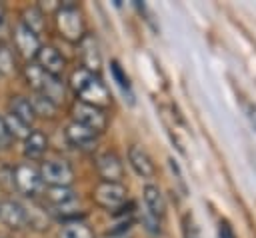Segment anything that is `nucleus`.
Returning <instances> with one entry per match:
<instances>
[{"label": "nucleus", "mask_w": 256, "mask_h": 238, "mask_svg": "<svg viewBox=\"0 0 256 238\" xmlns=\"http://www.w3.org/2000/svg\"><path fill=\"white\" fill-rule=\"evenodd\" d=\"M60 238H94V234L90 232L88 226L80 222H70L60 230Z\"/></svg>", "instance_id": "nucleus-21"}, {"label": "nucleus", "mask_w": 256, "mask_h": 238, "mask_svg": "<svg viewBox=\"0 0 256 238\" xmlns=\"http://www.w3.org/2000/svg\"><path fill=\"white\" fill-rule=\"evenodd\" d=\"M94 200L102 208L114 210L126 202V188L120 182H100L94 190Z\"/></svg>", "instance_id": "nucleus-7"}, {"label": "nucleus", "mask_w": 256, "mask_h": 238, "mask_svg": "<svg viewBox=\"0 0 256 238\" xmlns=\"http://www.w3.org/2000/svg\"><path fill=\"white\" fill-rule=\"evenodd\" d=\"M10 142H12V136H10V132L4 124V118L0 116V148H6Z\"/></svg>", "instance_id": "nucleus-27"}, {"label": "nucleus", "mask_w": 256, "mask_h": 238, "mask_svg": "<svg viewBox=\"0 0 256 238\" xmlns=\"http://www.w3.org/2000/svg\"><path fill=\"white\" fill-rule=\"evenodd\" d=\"M72 116H74L76 124L92 130L94 134L102 132L106 128V114L96 106H90V104H84V102H76L72 106Z\"/></svg>", "instance_id": "nucleus-5"}, {"label": "nucleus", "mask_w": 256, "mask_h": 238, "mask_svg": "<svg viewBox=\"0 0 256 238\" xmlns=\"http://www.w3.org/2000/svg\"><path fill=\"white\" fill-rule=\"evenodd\" d=\"M66 138H68L70 144H74L78 148H84V150H88L96 144V134L92 130L76 124V122H70L66 126Z\"/></svg>", "instance_id": "nucleus-13"}, {"label": "nucleus", "mask_w": 256, "mask_h": 238, "mask_svg": "<svg viewBox=\"0 0 256 238\" xmlns=\"http://www.w3.org/2000/svg\"><path fill=\"white\" fill-rule=\"evenodd\" d=\"M10 114H14L16 118H20V120L26 122L28 126H30V124L34 122V118H36L30 100H26L24 96H14V98L10 100Z\"/></svg>", "instance_id": "nucleus-17"}, {"label": "nucleus", "mask_w": 256, "mask_h": 238, "mask_svg": "<svg viewBox=\"0 0 256 238\" xmlns=\"http://www.w3.org/2000/svg\"><path fill=\"white\" fill-rule=\"evenodd\" d=\"M30 104H32L36 116H54V112H56V104L50 102L48 98L40 96V94H36V96L30 100Z\"/></svg>", "instance_id": "nucleus-22"}, {"label": "nucleus", "mask_w": 256, "mask_h": 238, "mask_svg": "<svg viewBox=\"0 0 256 238\" xmlns=\"http://www.w3.org/2000/svg\"><path fill=\"white\" fill-rule=\"evenodd\" d=\"M56 26H58V32L66 40H70V42H78V40L84 38L82 16L72 6H64V8L58 10V14H56Z\"/></svg>", "instance_id": "nucleus-3"}, {"label": "nucleus", "mask_w": 256, "mask_h": 238, "mask_svg": "<svg viewBox=\"0 0 256 238\" xmlns=\"http://www.w3.org/2000/svg\"><path fill=\"white\" fill-rule=\"evenodd\" d=\"M0 220L8 228H22L28 222V214L22 204H18L14 200H4L0 204Z\"/></svg>", "instance_id": "nucleus-11"}, {"label": "nucleus", "mask_w": 256, "mask_h": 238, "mask_svg": "<svg viewBox=\"0 0 256 238\" xmlns=\"http://www.w3.org/2000/svg\"><path fill=\"white\" fill-rule=\"evenodd\" d=\"M98 172L104 178V182H118L124 174V168L116 154L106 152V154L98 156Z\"/></svg>", "instance_id": "nucleus-12"}, {"label": "nucleus", "mask_w": 256, "mask_h": 238, "mask_svg": "<svg viewBox=\"0 0 256 238\" xmlns=\"http://www.w3.org/2000/svg\"><path fill=\"white\" fill-rule=\"evenodd\" d=\"M4 124H6V128H8V132H10V136H14V138H26L32 130H30V126L26 124V122H22L20 118H16L14 114H6L4 116Z\"/></svg>", "instance_id": "nucleus-18"}, {"label": "nucleus", "mask_w": 256, "mask_h": 238, "mask_svg": "<svg viewBox=\"0 0 256 238\" xmlns=\"http://www.w3.org/2000/svg\"><path fill=\"white\" fill-rule=\"evenodd\" d=\"M40 178L50 186H68L74 180V172L66 160H46L40 166Z\"/></svg>", "instance_id": "nucleus-6"}, {"label": "nucleus", "mask_w": 256, "mask_h": 238, "mask_svg": "<svg viewBox=\"0 0 256 238\" xmlns=\"http://www.w3.org/2000/svg\"><path fill=\"white\" fill-rule=\"evenodd\" d=\"M80 48H82V62H84V70L88 72H96L100 68V52H98V44L92 36H84L80 40Z\"/></svg>", "instance_id": "nucleus-15"}, {"label": "nucleus", "mask_w": 256, "mask_h": 238, "mask_svg": "<svg viewBox=\"0 0 256 238\" xmlns=\"http://www.w3.org/2000/svg\"><path fill=\"white\" fill-rule=\"evenodd\" d=\"M48 148V138L40 132V130H32L26 138H24V156L30 160H38L42 158V154Z\"/></svg>", "instance_id": "nucleus-16"}, {"label": "nucleus", "mask_w": 256, "mask_h": 238, "mask_svg": "<svg viewBox=\"0 0 256 238\" xmlns=\"http://www.w3.org/2000/svg\"><path fill=\"white\" fill-rule=\"evenodd\" d=\"M14 70H16V60L12 50L6 44H0V74L10 76Z\"/></svg>", "instance_id": "nucleus-23"}, {"label": "nucleus", "mask_w": 256, "mask_h": 238, "mask_svg": "<svg viewBox=\"0 0 256 238\" xmlns=\"http://www.w3.org/2000/svg\"><path fill=\"white\" fill-rule=\"evenodd\" d=\"M14 44L20 50L22 56L32 58L36 56V52L40 50V42H38V34H34L30 28H26L22 22L16 26L14 30Z\"/></svg>", "instance_id": "nucleus-9"}, {"label": "nucleus", "mask_w": 256, "mask_h": 238, "mask_svg": "<svg viewBox=\"0 0 256 238\" xmlns=\"http://www.w3.org/2000/svg\"><path fill=\"white\" fill-rule=\"evenodd\" d=\"M22 24H24L26 28H30L34 34H38V32L44 30V14H42L38 8H26V10H24V20H22Z\"/></svg>", "instance_id": "nucleus-19"}, {"label": "nucleus", "mask_w": 256, "mask_h": 238, "mask_svg": "<svg viewBox=\"0 0 256 238\" xmlns=\"http://www.w3.org/2000/svg\"><path fill=\"white\" fill-rule=\"evenodd\" d=\"M246 118L250 126L256 130V102H246Z\"/></svg>", "instance_id": "nucleus-28"}, {"label": "nucleus", "mask_w": 256, "mask_h": 238, "mask_svg": "<svg viewBox=\"0 0 256 238\" xmlns=\"http://www.w3.org/2000/svg\"><path fill=\"white\" fill-rule=\"evenodd\" d=\"M110 70H112V76H114V80L118 82V86L124 90V92H128V96H130V102H132V92H130V80H128V76L124 74V70L120 68V64L118 62H112L110 64Z\"/></svg>", "instance_id": "nucleus-24"}, {"label": "nucleus", "mask_w": 256, "mask_h": 238, "mask_svg": "<svg viewBox=\"0 0 256 238\" xmlns=\"http://www.w3.org/2000/svg\"><path fill=\"white\" fill-rule=\"evenodd\" d=\"M12 180H14V186L18 188L20 194L24 196H34L40 186H42V178H40V170L34 168L30 162H22L14 168V174H12Z\"/></svg>", "instance_id": "nucleus-4"}, {"label": "nucleus", "mask_w": 256, "mask_h": 238, "mask_svg": "<svg viewBox=\"0 0 256 238\" xmlns=\"http://www.w3.org/2000/svg\"><path fill=\"white\" fill-rule=\"evenodd\" d=\"M48 200L58 204V206H66L74 202V194L68 186H50L48 190Z\"/></svg>", "instance_id": "nucleus-20"}, {"label": "nucleus", "mask_w": 256, "mask_h": 238, "mask_svg": "<svg viewBox=\"0 0 256 238\" xmlns=\"http://www.w3.org/2000/svg\"><path fill=\"white\" fill-rule=\"evenodd\" d=\"M128 162H130L132 170L138 176H142V178H154L156 166H154L152 158L148 156V152L142 150L140 146H130V150H128Z\"/></svg>", "instance_id": "nucleus-10"}, {"label": "nucleus", "mask_w": 256, "mask_h": 238, "mask_svg": "<svg viewBox=\"0 0 256 238\" xmlns=\"http://www.w3.org/2000/svg\"><path fill=\"white\" fill-rule=\"evenodd\" d=\"M70 82H72L74 92L80 96V102L90 104V106H96V108L106 106V104L110 102V94H108L106 86H104V84L100 82V78H96L92 72L80 68V70H76V72L72 74Z\"/></svg>", "instance_id": "nucleus-1"}, {"label": "nucleus", "mask_w": 256, "mask_h": 238, "mask_svg": "<svg viewBox=\"0 0 256 238\" xmlns=\"http://www.w3.org/2000/svg\"><path fill=\"white\" fill-rule=\"evenodd\" d=\"M26 80L36 90V94L48 98L54 104H58L64 98V88H62L60 80L54 78V76H50V74H46V72H42L36 64H30L26 68Z\"/></svg>", "instance_id": "nucleus-2"}, {"label": "nucleus", "mask_w": 256, "mask_h": 238, "mask_svg": "<svg viewBox=\"0 0 256 238\" xmlns=\"http://www.w3.org/2000/svg\"><path fill=\"white\" fill-rule=\"evenodd\" d=\"M36 66L42 70V72H46V74H50V76H54V78H58L62 72H64V66H66V60L62 58V54L56 50V48H52V46H40V50L36 52Z\"/></svg>", "instance_id": "nucleus-8"}, {"label": "nucleus", "mask_w": 256, "mask_h": 238, "mask_svg": "<svg viewBox=\"0 0 256 238\" xmlns=\"http://www.w3.org/2000/svg\"><path fill=\"white\" fill-rule=\"evenodd\" d=\"M142 196H144V204H146V208H148L150 216H152L154 220L162 218V216H164V212H166V202H164V196H162L160 188H158V186L148 184V186H144Z\"/></svg>", "instance_id": "nucleus-14"}, {"label": "nucleus", "mask_w": 256, "mask_h": 238, "mask_svg": "<svg viewBox=\"0 0 256 238\" xmlns=\"http://www.w3.org/2000/svg\"><path fill=\"white\" fill-rule=\"evenodd\" d=\"M218 238H236L228 220H220V224H218Z\"/></svg>", "instance_id": "nucleus-26"}, {"label": "nucleus", "mask_w": 256, "mask_h": 238, "mask_svg": "<svg viewBox=\"0 0 256 238\" xmlns=\"http://www.w3.org/2000/svg\"><path fill=\"white\" fill-rule=\"evenodd\" d=\"M112 238H124V236H112Z\"/></svg>", "instance_id": "nucleus-29"}, {"label": "nucleus", "mask_w": 256, "mask_h": 238, "mask_svg": "<svg viewBox=\"0 0 256 238\" xmlns=\"http://www.w3.org/2000/svg\"><path fill=\"white\" fill-rule=\"evenodd\" d=\"M182 234H184V238H200V232H198V226H196L192 214H184V218H182Z\"/></svg>", "instance_id": "nucleus-25"}]
</instances>
